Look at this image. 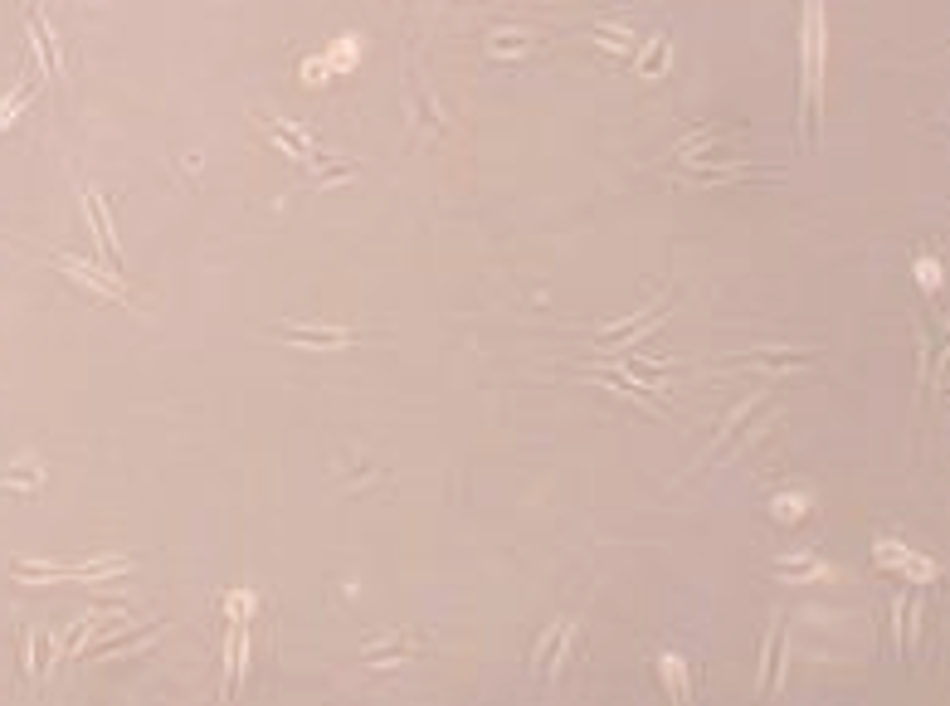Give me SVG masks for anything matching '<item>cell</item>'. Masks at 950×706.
<instances>
[{
  "instance_id": "obj_7",
  "label": "cell",
  "mask_w": 950,
  "mask_h": 706,
  "mask_svg": "<svg viewBox=\"0 0 950 706\" xmlns=\"http://www.w3.org/2000/svg\"><path fill=\"white\" fill-rule=\"evenodd\" d=\"M804 507H809V502H804L799 492H790V497H775V517H785V521H799V517H804Z\"/></svg>"
},
{
  "instance_id": "obj_6",
  "label": "cell",
  "mask_w": 950,
  "mask_h": 706,
  "mask_svg": "<svg viewBox=\"0 0 950 706\" xmlns=\"http://www.w3.org/2000/svg\"><path fill=\"white\" fill-rule=\"evenodd\" d=\"M658 64H668V39L658 35V39H648V54L639 59V74H653Z\"/></svg>"
},
{
  "instance_id": "obj_1",
  "label": "cell",
  "mask_w": 950,
  "mask_h": 706,
  "mask_svg": "<svg viewBox=\"0 0 950 706\" xmlns=\"http://www.w3.org/2000/svg\"><path fill=\"white\" fill-rule=\"evenodd\" d=\"M819 83H824V0H804V117L814 127L819 108Z\"/></svg>"
},
{
  "instance_id": "obj_4",
  "label": "cell",
  "mask_w": 950,
  "mask_h": 706,
  "mask_svg": "<svg viewBox=\"0 0 950 706\" xmlns=\"http://www.w3.org/2000/svg\"><path fill=\"white\" fill-rule=\"evenodd\" d=\"M35 88H39L35 78H20V83H15V88L5 93V103H0V127H10V122H15V112H20V108H30Z\"/></svg>"
},
{
  "instance_id": "obj_10",
  "label": "cell",
  "mask_w": 950,
  "mask_h": 706,
  "mask_svg": "<svg viewBox=\"0 0 950 706\" xmlns=\"http://www.w3.org/2000/svg\"><path fill=\"white\" fill-rule=\"evenodd\" d=\"M916 273H921V283H926V288H936V283H941V268H936L931 259H921V263H916Z\"/></svg>"
},
{
  "instance_id": "obj_2",
  "label": "cell",
  "mask_w": 950,
  "mask_h": 706,
  "mask_svg": "<svg viewBox=\"0 0 950 706\" xmlns=\"http://www.w3.org/2000/svg\"><path fill=\"white\" fill-rule=\"evenodd\" d=\"M283 336H288L293 346H312V351H342V346H351V341H361V336L346 332V327H322V322H312V327H303V322H288V327H283Z\"/></svg>"
},
{
  "instance_id": "obj_8",
  "label": "cell",
  "mask_w": 950,
  "mask_h": 706,
  "mask_svg": "<svg viewBox=\"0 0 950 706\" xmlns=\"http://www.w3.org/2000/svg\"><path fill=\"white\" fill-rule=\"evenodd\" d=\"M780 570H785V575H824V565H819V560H785Z\"/></svg>"
},
{
  "instance_id": "obj_5",
  "label": "cell",
  "mask_w": 950,
  "mask_h": 706,
  "mask_svg": "<svg viewBox=\"0 0 950 706\" xmlns=\"http://www.w3.org/2000/svg\"><path fill=\"white\" fill-rule=\"evenodd\" d=\"M595 39H600L605 49H624V54H629V44H634V39H629V25H624V30H619V25H595Z\"/></svg>"
},
{
  "instance_id": "obj_3",
  "label": "cell",
  "mask_w": 950,
  "mask_h": 706,
  "mask_svg": "<svg viewBox=\"0 0 950 706\" xmlns=\"http://www.w3.org/2000/svg\"><path fill=\"white\" fill-rule=\"evenodd\" d=\"M88 215H93V229H98V239H103L108 259H117V268H122V249H117V234H113V215H108V205H103V195H98V190H88Z\"/></svg>"
},
{
  "instance_id": "obj_9",
  "label": "cell",
  "mask_w": 950,
  "mask_h": 706,
  "mask_svg": "<svg viewBox=\"0 0 950 706\" xmlns=\"http://www.w3.org/2000/svg\"><path fill=\"white\" fill-rule=\"evenodd\" d=\"M39 483H44V473H39V468H30L25 478H0V487H20V492H30V487H39Z\"/></svg>"
}]
</instances>
